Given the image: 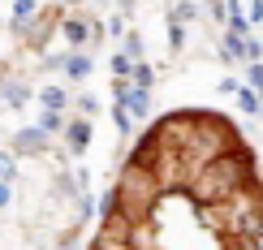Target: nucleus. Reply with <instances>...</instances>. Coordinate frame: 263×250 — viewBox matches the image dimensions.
I'll use <instances>...</instances> for the list:
<instances>
[{
  "mask_svg": "<svg viewBox=\"0 0 263 250\" xmlns=\"http://www.w3.org/2000/svg\"><path fill=\"white\" fill-rule=\"evenodd\" d=\"M100 250H121V229H117V220H108V229L100 237Z\"/></svg>",
  "mask_w": 263,
  "mask_h": 250,
  "instance_id": "nucleus-1",
  "label": "nucleus"
}]
</instances>
